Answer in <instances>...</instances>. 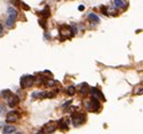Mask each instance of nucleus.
<instances>
[{
	"instance_id": "f257e3e1",
	"label": "nucleus",
	"mask_w": 143,
	"mask_h": 134,
	"mask_svg": "<svg viewBox=\"0 0 143 134\" xmlns=\"http://www.w3.org/2000/svg\"><path fill=\"white\" fill-rule=\"evenodd\" d=\"M85 107L87 108L89 112H97V110H99V108H100V103H99V100L97 99V98L93 97L91 99L87 100V102L85 103Z\"/></svg>"
},
{
	"instance_id": "f03ea898",
	"label": "nucleus",
	"mask_w": 143,
	"mask_h": 134,
	"mask_svg": "<svg viewBox=\"0 0 143 134\" xmlns=\"http://www.w3.org/2000/svg\"><path fill=\"white\" fill-rule=\"evenodd\" d=\"M71 121H72L73 126L78 127V126L82 125V124L85 123L86 116L83 115V114H81V113H74V114H72V115H71Z\"/></svg>"
},
{
	"instance_id": "7ed1b4c3",
	"label": "nucleus",
	"mask_w": 143,
	"mask_h": 134,
	"mask_svg": "<svg viewBox=\"0 0 143 134\" xmlns=\"http://www.w3.org/2000/svg\"><path fill=\"white\" fill-rule=\"evenodd\" d=\"M72 35H73V32H72L71 27L66 26V25H62L61 28H60V38L64 41L66 38H70Z\"/></svg>"
},
{
	"instance_id": "20e7f679",
	"label": "nucleus",
	"mask_w": 143,
	"mask_h": 134,
	"mask_svg": "<svg viewBox=\"0 0 143 134\" xmlns=\"http://www.w3.org/2000/svg\"><path fill=\"white\" fill-rule=\"evenodd\" d=\"M34 81L35 78L33 75H24L20 79V86L21 88H29V87H32L34 85Z\"/></svg>"
},
{
	"instance_id": "39448f33",
	"label": "nucleus",
	"mask_w": 143,
	"mask_h": 134,
	"mask_svg": "<svg viewBox=\"0 0 143 134\" xmlns=\"http://www.w3.org/2000/svg\"><path fill=\"white\" fill-rule=\"evenodd\" d=\"M56 127H58V124H56L55 122H50V123L44 125L42 132H45V133H53L56 130Z\"/></svg>"
},
{
	"instance_id": "423d86ee",
	"label": "nucleus",
	"mask_w": 143,
	"mask_h": 134,
	"mask_svg": "<svg viewBox=\"0 0 143 134\" xmlns=\"http://www.w3.org/2000/svg\"><path fill=\"white\" fill-rule=\"evenodd\" d=\"M19 117H20V115H19L18 112H10L7 114V116H6V121L7 122H16Z\"/></svg>"
},
{
	"instance_id": "0eeeda50",
	"label": "nucleus",
	"mask_w": 143,
	"mask_h": 134,
	"mask_svg": "<svg viewBox=\"0 0 143 134\" xmlns=\"http://www.w3.org/2000/svg\"><path fill=\"white\" fill-rule=\"evenodd\" d=\"M19 103V98L16 95H9L8 96V106L9 107H15Z\"/></svg>"
},
{
	"instance_id": "6e6552de",
	"label": "nucleus",
	"mask_w": 143,
	"mask_h": 134,
	"mask_svg": "<svg viewBox=\"0 0 143 134\" xmlns=\"http://www.w3.org/2000/svg\"><path fill=\"white\" fill-rule=\"evenodd\" d=\"M89 91H90V94L93 95V97H95V98H97V99H104L103 92H101L100 90H98L97 88H91Z\"/></svg>"
},
{
	"instance_id": "1a4fd4ad",
	"label": "nucleus",
	"mask_w": 143,
	"mask_h": 134,
	"mask_svg": "<svg viewBox=\"0 0 143 134\" xmlns=\"http://www.w3.org/2000/svg\"><path fill=\"white\" fill-rule=\"evenodd\" d=\"M58 126H59V127H60L61 130H63V131L68 130V126H69V122H68V118H61V119L59 121V123H58Z\"/></svg>"
},
{
	"instance_id": "9d476101",
	"label": "nucleus",
	"mask_w": 143,
	"mask_h": 134,
	"mask_svg": "<svg viewBox=\"0 0 143 134\" xmlns=\"http://www.w3.org/2000/svg\"><path fill=\"white\" fill-rule=\"evenodd\" d=\"M114 3H115V7L116 8H126V2L123 1V0H114Z\"/></svg>"
},
{
	"instance_id": "9b49d317",
	"label": "nucleus",
	"mask_w": 143,
	"mask_h": 134,
	"mask_svg": "<svg viewBox=\"0 0 143 134\" xmlns=\"http://www.w3.org/2000/svg\"><path fill=\"white\" fill-rule=\"evenodd\" d=\"M89 86H88L87 83H82L81 87H80V92H81L82 95H87L88 91H89Z\"/></svg>"
},
{
	"instance_id": "f8f14e48",
	"label": "nucleus",
	"mask_w": 143,
	"mask_h": 134,
	"mask_svg": "<svg viewBox=\"0 0 143 134\" xmlns=\"http://www.w3.org/2000/svg\"><path fill=\"white\" fill-rule=\"evenodd\" d=\"M88 18H89L90 20H93L94 23H96V24H97V23H99V17L97 16L96 14H94V13L89 14V15H88Z\"/></svg>"
},
{
	"instance_id": "ddd939ff",
	"label": "nucleus",
	"mask_w": 143,
	"mask_h": 134,
	"mask_svg": "<svg viewBox=\"0 0 143 134\" xmlns=\"http://www.w3.org/2000/svg\"><path fill=\"white\" fill-rule=\"evenodd\" d=\"M2 132L3 133H15V132H16V129H15L14 126H6Z\"/></svg>"
},
{
	"instance_id": "4468645a",
	"label": "nucleus",
	"mask_w": 143,
	"mask_h": 134,
	"mask_svg": "<svg viewBox=\"0 0 143 134\" xmlns=\"http://www.w3.org/2000/svg\"><path fill=\"white\" fill-rule=\"evenodd\" d=\"M8 14H9V17L16 19V17H17V11L15 10L14 8H8Z\"/></svg>"
},
{
	"instance_id": "2eb2a0df",
	"label": "nucleus",
	"mask_w": 143,
	"mask_h": 134,
	"mask_svg": "<svg viewBox=\"0 0 143 134\" xmlns=\"http://www.w3.org/2000/svg\"><path fill=\"white\" fill-rule=\"evenodd\" d=\"M41 14H42V16L44 17V18H48V17H50V9H48V7H45L44 10L41 11Z\"/></svg>"
},
{
	"instance_id": "dca6fc26",
	"label": "nucleus",
	"mask_w": 143,
	"mask_h": 134,
	"mask_svg": "<svg viewBox=\"0 0 143 134\" xmlns=\"http://www.w3.org/2000/svg\"><path fill=\"white\" fill-rule=\"evenodd\" d=\"M56 81H54V80H51V79H48V80H45V85L48 87H54L56 85Z\"/></svg>"
},
{
	"instance_id": "f3484780",
	"label": "nucleus",
	"mask_w": 143,
	"mask_h": 134,
	"mask_svg": "<svg viewBox=\"0 0 143 134\" xmlns=\"http://www.w3.org/2000/svg\"><path fill=\"white\" fill-rule=\"evenodd\" d=\"M14 23H15V18H11V17H8V19L6 20V24H7L8 27H13Z\"/></svg>"
},
{
	"instance_id": "a211bd4d",
	"label": "nucleus",
	"mask_w": 143,
	"mask_h": 134,
	"mask_svg": "<svg viewBox=\"0 0 143 134\" xmlns=\"http://www.w3.org/2000/svg\"><path fill=\"white\" fill-rule=\"evenodd\" d=\"M74 92H76V88H74V86H70L69 88H68V94H69L70 96H72V95H74Z\"/></svg>"
},
{
	"instance_id": "6ab92c4d",
	"label": "nucleus",
	"mask_w": 143,
	"mask_h": 134,
	"mask_svg": "<svg viewBox=\"0 0 143 134\" xmlns=\"http://www.w3.org/2000/svg\"><path fill=\"white\" fill-rule=\"evenodd\" d=\"M40 24H41V26H43L45 28V22L44 20H42V19H40Z\"/></svg>"
},
{
	"instance_id": "aec40b11",
	"label": "nucleus",
	"mask_w": 143,
	"mask_h": 134,
	"mask_svg": "<svg viewBox=\"0 0 143 134\" xmlns=\"http://www.w3.org/2000/svg\"><path fill=\"white\" fill-rule=\"evenodd\" d=\"M11 2H13V3H19V2H20V0H11Z\"/></svg>"
},
{
	"instance_id": "412c9836",
	"label": "nucleus",
	"mask_w": 143,
	"mask_h": 134,
	"mask_svg": "<svg viewBox=\"0 0 143 134\" xmlns=\"http://www.w3.org/2000/svg\"><path fill=\"white\" fill-rule=\"evenodd\" d=\"M85 9V7L83 6H79V10H83Z\"/></svg>"
},
{
	"instance_id": "4be33fe9",
	"label": "nucleus",
	"mask_w": 143,
	"mask_h": 134,
	"mask_svg": "<svg viewBox=\"0 0 143 134\" xmlns=\"http://www.w3.org/2000/svg\"><path fill=\"white\" fill-rule=\"evenodd\" d=\"M3 110H5V108H3V107H0V114H2Z\"/></svg>"
},
{
	"instance_id": "5701e85b",
	"label": "nucleus",
	"mask_w": 143,
	"mask_h": 134,
	"mask_svg": "<svg viewBox=\"0 0 143 134\" xmlns=\"http://www.w3.org/2000/svg\"><path fill=\"white\" fill-rule=\"evenodd\" d=\"M1 32H2V26L0 25V34H1Z\"/></svg>"
}]
</instances>
